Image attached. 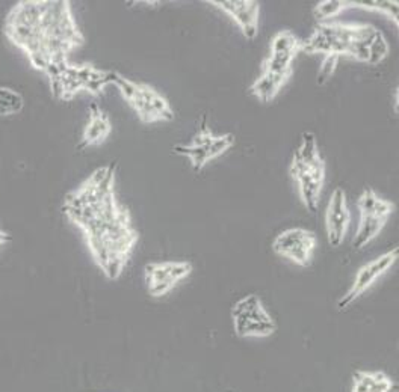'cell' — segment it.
<instances>
[{"label":"cell","mask_w":399,"mask_h":392,"mask_svg":"<svg viewBox=\"0 0 399 392\" xmlns=\"http://www.w3.org/2000/svg\"><path fill=\"white\" fill-rule=\"evenodd\" d=\"M303 41L290 30H281L271 40L270 55L263 60V71L274 74L292 76V62L298 51H301Z\"/></svg>","instance_id":"8"},{"label":"cell","mask_w":399,"mask_h":392,"mask_svg":"<svg viewBox=\"0 0 399 392\" xmlns=\"http://www.w3.org/2000/svg\"><path fill=\"white\" fill-rule=\"evenodd\" d=\"M235 143H236V137L232 133H226V135H219V136L215 135L213 141L209 143V147H207V150H206L207 157H209V160L217 159V157L224 154L226 151L232 148Z\"/></svg>","instance_id":"19"},{"label":"cell","mask_w":399,"mask_h":392,"mask_svg":"<svg viewBox=\"0 0 399 392\" xmlns=\"http://www.w3.org/2000/svg\"><path fill=\"white\" fill-rule=\"evenodd\" d=\"M337 62H339V58L334 55H328L324 58L319 68V73H318V79H316L318 84H324L332 79V76L334 74V70L337 67Z\"/></svg>","instance_id":"22"},{"label":"cell","mask_w":399,"mask_h":392,"mask_svg":"<svg viewBox=\"0 0 399 392\" xmlns=\"http://www.w3.org/2000/svg\"><path fill=\"white\" fill-rule=\"evenodd\" d=\"M207 3L227 12L241 27L245 38L255 40L257 36L260 3L256 0H207Z\"/></svg>","instance_id":"10"},{"label":"cell","mask_w":399,"mask_h":392,"mask_svg":"<svg viewBox=\"0 0 399 392\" xmlns=\"http://www.w3.org/2000/svg\"><path fill=\"white\" fill-rule=\"evenodd\" d=\"M398 257H399V251L398 248H395V249H390L386 253H382V255H380L378 258L369 261V263L365 264L363 267H360L354 281H352L349 290L341 297V301L337 302V310H341V311L347 310L357 297L362 296L367 288L372 287V284L375 281L381 278V276L385 275L389 268H392L395 266Z\"/></svg>","instance_id":"7"},{"label":"cell","mask_w":399,"mask_h":392,"mask_svg":"<svg viewBox=\"0 0 399 392\" xmlns=\"http://www.w3.org/2000/svg\"><path fill=\"white\" fill-rule=\"evenodd\" d=\"M193 272V264L188 261H164V263H149L144 267L145 286L151 297H162L186 279Z\"/></svg>","instance_id":"6"},{"label":"cell","mask_w":399,"mask_h":392,"mask_svg":"<svg viewBox=\"0 0 399 392\" xmlns=\"http://www.w3.org/2000/svg\"><path fill=\"white\" fill-rule=\"evenodd\" d=\"M107 83H112L133 107L138 118L145 124L158 121H173L174 111L168 100L145 83H136L126 79L117 71H107Z\"/></svg>","instance_id":"2"},{"label":"cell","mask_w":399,"mask_h":392,"mask_svg":"<svg viewBox=\"0 0 399 392\" xmlns=\"http://www.w3.org/2000/svg\"><path fill=\"white\" fill-rule=\"evenodd\" d=\"M289 78L290 76L288 74H274L263 71L259 79L251 83L248 92L262 103H270L279 94L280 89L285 87Z\"/></svg>","instance_id":"11"},{"label":"cell","mask_w":399,"mask_h":392,"mask_svg":"<svg viewBox=\"0 0 399 392\" xmlns=\"http://www.w3.org/2000/svg\"><path fill=\"white\" fill-rule=\"evenodd\" d=\"M5 240H6V235L2 231H0V244H2Z\"/></svg>","instance_id":"26"},{"label":"cell","mask_w":399,"mask_h":392,"mask_svg":"<svg viewBox=\"0 0 399 392\" xmlns=\"http://www.w3.org/2000/svg\"><path fill=\"white\" fill-rule=\"evenodd\" d=\"M381 30L362 23H319L312 36L303 41L301 50L307 53H322L337 58L349 56L360 62L371 60V44Z\"/></svg>","instance_id":"1"},{"label":"cell","mask_w":399,"mask_h":392,"mask_svg":"<svg viewBox=\"0 0 399 392\" xmlns=\"http://www.w3.org/2000/svg\"><path fill=\"white\" fill-rule=\"evenodd\" d=\"M290 175L298 186L305 209L310 213H316L319 209V199L325 180V161L322 157L303 161L296 157L290 163Z\"/></svg>","instance_id":"4"},{"label":"cell","mask_w":399,"mask_h":392,"mask_svg":"<svg viewBox=\"0 0 399 392\" xmlns=\"http://www.w3.org/2000/svg\"><path fill=\"white\" fill-rule=\"evenodd\" d=\"M111 133V121L107 115L98 109L97 104L91 106L89 121L85 127L82 137V147H89V145H97L103 142L107 135Z\"/></svg>","instance_id":"12"},{"label":"cell","mask_w":399,"mask_h":392,"mask_svg":"<svg viewBox=\"0 0 399 392\" xmlns=\"http://www.w3.org/2000/svg\"><path fill=\"white\" fill-rule=\"evenodd\" d=\"M45 2H23L17 8H14L10 19H8V26H29L38 27V23L41 20L44 12Z\"/></svg>","instance_id":"15"},{"label":"cell","mask_w":399,"mask_h":392,"mask_svg":"<svg viewBox=\"0 0 399 392\" xmlns=\"http://www.w3.org/2000/svg\"><path fill=\"white\" fill-rule=\"evenodd\" d=\"M351 6H358L362 10L367 11H378L382 14H387L390 19H393L398 25V2H387V0H357V2H351Z\"/></svg>","instance_id":"18"},{"label":"cell","mask_w":399,"mask_h":392,"mask_svg":"<svg viewBox=\"0 0 399 392\" xmlns=\"http://www.w3.org/2000/svg\"><path fill=\"white\" fill-rule=\"evenodd\" d=\"M8 36L11 38V41L19 45V47H25V45L32 40L34 36L40 34L38 27H29V26H8Z\"/></svg>","instance_id":"20"},{"label":"cell","mask_w":399,"mask_h":392,"mask_svg":"<svg viewBox=\"0 0 399 392\" xmlns=\"http://www.w3.org/2000/svg\"><path fill=\"white\" fill-rule=\"evenodd\" d=\"M28 56H29V60H30V64H32V67L36 68V70H40V71H44L45 67H47L49 62H50L49 53L44 50V47L34 51V53H29Z\"/></svg>","instance_id":"24"},{"label":"cell","mask_w":399,"mask_h":392,"mask_svg":"<svg viewBox=\"0 0 399 392\" xmlns=\"http://www.w3.org/2000/svg\"><path fill=\"white\" fill-rule=\"evenodd\" d=\"M232 320L235 334L241 338H265L277 329L257 295H247L239 299L232 308Z\"/></svg>","instance_id":"3"},{"label":"cell","mask_w":399,"mask_h":392,"mask_svg":"<svg viewBox=\"0 0 399 392\" xmlns=\"http://www.w3.org/2000/svg\"><path fill=\"white\" fill-rule=\"evenodd\" d=\"M393 380L387 374L381 371H375V380L371 388V392H392L393 391Z\"/></svg>","instance_id":"23"},{"label":"cell","mask_w":399,"mask_h":392,"mask_svg":"<svg viewBox=\"0 0 399 392\" xmlns=\"http://www.w3.org/2000/svg\"><path fill=\"white\" fill-rule=\"evenodd\" d=\"M395 112L398 113V89L395 91Z\"/></svg>","instance_id":"25"},{"label":"cell","mask_w":399,"mask_h":392,"mask_svg":"<svg viewBox=\"0 0 399 392\" xmlns=\"http://www.w3.org/2000/svg\"><path fill=\"white\" fill-rule=\"evenodd\" d=\"M386 224L387 218L372 216V214H360V224L354 238H352V248L356 251L363 249L375 237H378Z\"/></svg>","instance_id":"13"},{"label":"cell","mask_w":399,"mask_h":392,"mask_svg":"<svg viewBox=\"0 0 399 392\" xmlns=\"http://www.w3.org/2000/svg\"><path fill=\"white\" fill-rule=\"evenodd\" d=\"M349 220L351 214L348 210L347 194H345V190L342 187H337L332 194V196H330L325 213L327 237L328 243L332 244L333 248H339L343 243L345 235H347L348 231Z\"/></svg>","instance_id":"9"},{"label":"cell","mask_w":399,"mask_h":392,"mask_svg":"<svg viewBox=\"0 0 399 392\" xmlns=\"http://www.w3.org/2000/svg\"><path fill=\"white\" fill-rule=\"evenodd\" d=\"M357 207L360 214H372V216L380 218H390V214L393 213L395 205L387 201V199L380 198L375 192L369 187H366L362 195L357 199Z\"/></svg>","instance_id":"14"},{"label":"cell","mask_w":399,"mask_h":392,"mask_svg":"<svg viewBox=\"0 0 399 392\" xmlns=\"http://www.w3.org/2000/svg\"><path fill=\"white\" fill-rule=\"evenodd\" d=\"M318 244V237L313 231L304 228H289L277 234L272 242V251L292 263L307 267L310 266L313 251Z\"/></svg>","instance_id":"5"},{"label":"cell","mask_w":399,"mask_h":392,"mask_svg":"<svg viewBox=\"0 0 399 392\" xmlns=\"http://www.w3.org/2000/svg\"><path fill=\"white\" fill-rule=\"evenodd\" d=\"M23 106H25V102L17 92L10 88H0V115L2 117L19 113Z\"/></svg>","instance_id":"17"},{"label":"cell","mask_w":399,"mask_h":392,"mask_svg":"<svg viewBox=\"0 0 399 392\" xmlns=\"http://www.w3.org/2000/svg\"><path fill=\"white\" fill-rule=\"evenodd\" d=\"M349 6V0H324V2H319L314 8L313 15L319 23H324L325 20H332L342 11L348 10Z\"/></svg>","instance_id":"16"},{"label":"cell","mask_w":399,"mask_h":392,"mask_svg":"<svg viewBox=\"0 0 399 392\" xmlns=\"http://www.w3.org/2000/svg\"><path fill=\"white\" fill-rule=\"evenodd\" d=\"M375 380V371H356L352 374L351 392H371Z\"/></svg>","instance_id":"21"}]
</instances>
